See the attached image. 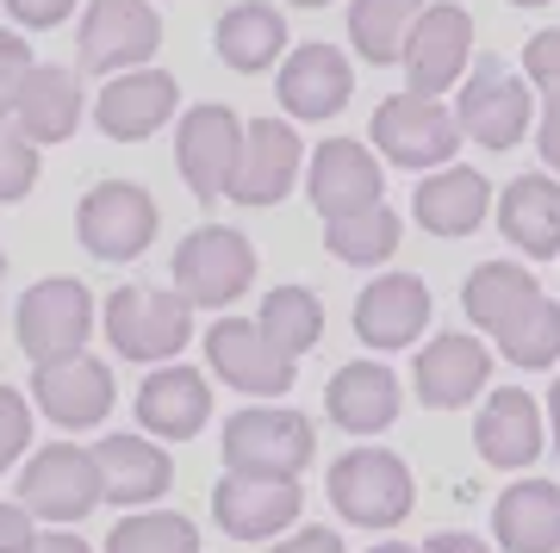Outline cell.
<instances>
[{
  "mask_svg": "<svg viewBox=\"0 0 560 553\" xmlns=\"http://www.w3.org/2000/svg\"><path fill=\"white\" fill-rule=\"evenodd\" d=\"M101 330L113 342V355L156 367V361H175L194 342V305L175 286H119L106 298Z\"/></svg>",
  "mask_w": 560,
  "mask_h": 553,
  "instance_id": "6da1fadb",
  "label": "cell"
},
{
  "mask_svg": "<svg viewBox=\"0 0 560 553\" xmlns=\"http://www.w3.org/2000/svg\"><path fill=\"white\" fill-rule=\"evenodd\" d=\"M175 293L194 311H231L256 286V243L231 224H200L175 243Z\"/></svg>",
  "mask_w": 560,
  "mask_h": 553,
  "instance_id": "7a4b0ae2",
  "label": "cell"
},
{
  "mask_svg": "<svg viewBox=\"0 0 560 553\" xmlns=\"http://www.w3.org/2000/svg\"><path fill=\"white\" fill-rule=\"evenodd\" d=\"M474 75H460L455 87V125H460V138H474L480 150H517L523 131L536 125V94H529V81L511 69L504 57H480V62H467Z\"/></svg>",
  "mask_w": 560,
  "mask_h": 553,
  "instance_id": "3957f363",
  "label": "cell"
},
{
  "mask_svg": "<svg viewBox=\"0 0 560 553\" xmlns=\"http://www.w3.org/2000/svg\"><path fill=\"white\" fill-rule=\"evenodd\" d=\"M330 504L355 529H399L405 516H411V504H418V485H411V467L399 455H386V448H349L330 467Z\"/></svg>",
  "mask_w": 560,
  "mask_h": 553,
  "instance_id": "277c9868",
  "label": "cell"
},
{
  "mask_svg": "<svg viewBox=\"0 0 560 553\" xmlns=\"http://www.w3.org/2000/svg\"><path fill=\"white\" fill-rule=\"evenodd\" d=\"M156 231H162V212L138 180H101L75 205V237L94 261H138L156 243Z\"/></svg>",
  "mask_w": 560,
  "mask_h": 553,
  "instance_id": "5b68a950",
  "label": "cell"
},
{
  "mask_svg": "<svg viewBox=\"0 0 560 553\" xmlns=\"http://www.w3.org/2000/svg\"><path fill=\"white\" fill-rule=\"evenodd\" d=\"M312 416L305 411H275V404H249V411L224 416V467L231 473H280L300 479L312 467Z\"/></svg>",
  "mask_w": 560,
  "mask_h": 553,
  "instance_id": "8992f818",
  "label": "cell"
},
{
  "mask_svg": "<svg viewBox=\"0 0 560 553\" xmlns=\"http://www.w3.org/2000/svg\"><path fill=\"white\" fill-rule=\"evenodd\" d=\"M460 150V125L436 94H393L374 106V156L393 168H442Z\"/></svg>",
  "mask_w": 560,
  "mask_h": 553,
  "instance_id": "52a82bcc",
  "label": "cell"
},
{
  "mask_svg": "<svg viewBox=\"0 0 560 553\" xmlns=\"http://www.w3.org/2000/svg\"><path fill=\"white\" fill-rule=\"evenodd\" d=\"M94 323H101L94 293L69 274H50L38 286H25L20 311H13V330H20V349L32 355V367L57 361V355H81L88 337H94Z\"/></svg>",
  "mask_w": 560,
  "mask_h": 553,
  "instance_id": "ba28073f",
  "label": "cell"
},
{
  "mask_svg": "<svg viewBox=\"0 0 560 553\" xmlns=\"http://www.w3.org/2000/svg\"><path fill=\"white\" fill-rule=\"evenodd\" d=\"M405 81H411V94H448L460 75H467V62H474V13L455 7V0H423L418 25H411V38H405Z\"/></svg>",
  "mask_w": 560,
  "mask_h": 553,
  "instance_id": "9c48e42d",
  "label": "cell"
},
{
  "mask_svg": "<svg viewBox=\"0 0 560 553\" xmlns=\"http://www.w3.org/2000/svg\"><path fill=\"white\" fill-rule=\"evenodd\" d=\"M305 168V143L293 131V119H249L237 143V168L224 180V199L237 205H280L300 187Z\"/></svg>",
  "mask_w": 560,
  "mask_h": 553,
  "instance_id": "30bf717a",
  "label": "cell"
},
{
  "mask_svg": "<svg viewBox=\"0 0 560 553\" xmlns=\"http://www.w3.org/2000/svg\"><path fill=\"white\" fill-rule=\"evenodd\" d=\"M32 398H38V411L57 423V430L81 435V430H101L106 416H113V367L94 361L88 349L81 355H57V361H38V374H32Z\"/></svg>",
  "mask_w": 560,
  "mask_h": 553,
  "instance_id": "8fae6325",
  "label": "cell"
},
{
  "mask_svg": "<svg viewBox=\"0 0 560 553\" xmlns=\"http://www.w3.org/2000/svg\"><path fill=\"white\" fill-rule=\"evenodd\" d=\"M305 497L300 479L280 473H224L212 485V522H219L231 541H275L300 522Z\"/></svg>",
  "mask_w": 560,
  "mask_h": 553,
  "instance_id": "7c38bea8",
  "label": "cell"
},
{
  "mask_svg": "<svg viewBox=\"0 0 560 553\" xmlns=\"http://www.w3.org/2000/svg\"><path fill=\"white\" fill-rule=\"evenodd\" d=\"M162 50V13L150 0H88L81 13V69H143Z\"/></svg>",
  "mask_w": 560,
  "mask_h": 553,
  "instance_id": "4fadbf2b",
  "label": "cell"
},
{
  "mask_svg": "<svg viewBox=\"0 0 560 553\" xmlns=\"http://www.w3.org/2000/svg\"><path fill=\"white\" fill-rule=\"evenodd\" d=\"M20 504L44 522H81V516L101 504V473H94V455L75 448V442H50L25 460L20 473Z\"/></svg>",
  "mask_w": 560,
  "mask_h": 553,
  "instance_id": "5bb4252c",
  "label": "cell"
},
{
  "mask_svg": "<svg viewBox=\"0 0 560 553\" xmlns=\"http://www.w3.org/2000/svg\"><path fill=\"white\" fill-rule=\"evenodd\" d=\"M206 367L249 398H280L300 379V361L280 355L275 342L256 330V317H219L206 330Z\"/></svg>",
  "mask_w": 560,
  "mask_h": 553,
  "instance_id": "9a60e30c",
  "label": "cell"
},
{
  "mask_svg": "<svg viewBox=\"0 0 560 553\" xmlns=\"http://www.w3.org/2000/svg\"><path fill=\"white\" fill-rule=\"evenodd\" d=\"M237 143H243V119L231 106H219V99L194 106V113L175 125V168H180V180L194 187V199H206V205L224 199V180L237 168Z\"/></svg>",
  "mask_w": 560,
  "mask_h": 553,
  "instance_id": "2e32d148",
  "label": "cell"
},
{
  "mask_svg": "<svg viewBox=\"0 0 560 553\" xmlns=\"http://www.w3.org/2000/svg\"><path fill=\"white\" fill-rule=\"evenodd\" d=\"M492 379V349H486L474 330H442V337L423 342V355L411 361V386L430 411H460L474 404Z\"/></svg>",
  "mask_w": 560,
  "mask_h": 553,
  "instance_id": "e0dca14e",
  "label": "cell"
},
{
  "mask_svg": "<svg viewBox=\"0 0 560 553\" xmlns=\"http://www.w3.org/2000/svg\"><path fill=\"white\" fill-rule=\"evenodd\" d=\"M300 175H305V193H312V205H318L324 217L386 199V168L361 138H324L318 150L305 156Z\"/></svg>",
  "mask_w": 560,
  "mask_h": 553,
  "instance_id": "ac0fdd59",
  "label": "cell"
},
{
  "mask_svg": "<svg viewBox=\"0 0 560 553\" xmlns=\"http://www.w3.org/2000/svg\"><path fill=\"white\" fill-rule=\"evenodd\" d=\"M175 106H180V87L168 69H119L94 99V125L113 143H143L175 119Z\"/></svg>",
  "mask_w": 560,
  "mask_h": 553,
  "instance_id": "d6986e66",
  "label": "cell"
},
{
  "mask_svg": "<svg viewBox=\"0 0 560 553\" xmlns=\"http://www.w3.org/2000/svg\"><path fill=\"white\" fill-rule=\"evenodd\" d=\"M275 87H280V113L287 119L324 125L355 99V69H349V57H342L337 44H300V50H287Z\"/></svg>",
  "mask_w": 560,
  "mask_h": 553,
  "instance_id": "ffe728a7",
  "label": "cell"
},
{
  "mask_svg": "<svg viewBox=\"0 0 560 553\" xmlns=\"http://www.w3.org/2000/svg\"><path fill=\"white\" fill-rule=\"evenodd\" d=\"M430 286L418 274H381L368 280L355 298V337L374 349V355H393V349H411L430 323Z\"/></svg>",
  "mask_w": 560,
  "mask_h": 553,
  "instance_id": "44dd1931",
  "label": "cell"
},
{
  "mask_svg": "<svg viewBox=\"0 0 560 553\" xmlns=\"http://www.w3.org/2000/svg\"><path fill=\"white\" fill-rule=\"evenodd\" d=\"M474 448H480L486 467H504V473L536 467L541 448H548L541 404L523 392V386H504V392H492V398H486V411L474 416Z\"/></svg>",
  "mask_w": 560,
  "mask_h": 553,
  "instance_id": "7402d4cb",
  "label": "cell"
},
{
  "mask_svg": "<svg viewBox=\"0 0 560 553\" xmlns=\"http://www.w3.org/2000/svg\"><path fill=\"white\" fill-rule=\"evenodd\" d=\"M88 455H94V473H101V497L119 504V510H143L175 485V460L162 455L156 435H106Z\"/></svg>",
  "mask_w": 560,
  "mask_h": 553,
  "instance_id": "603a6c76",
  "label": "cell"
},
{
  "mask_svg": "<svg viewBox=\"0 0 560 553\" xmlns=\"http://www.w3.org/2000/svg\"><path fill=\"white\" fill-rule=\"evenodd\" d=\"M81 113H88V94H81L75 69H62V62H32L7 125L32 143H62V138H75Z\"/></svg>",
  "mask_w": 560,
  "mask_h": 553,
  "instance_id": "cb8c5ba5",
  "label": "cell"
},
{
  "mask_svg": "<svg viewBox=\"0 0 560 553\" xmlns=\"http://www.w3.org/2000/svg\"><path fill=\"white\" fill-rule=\"evenodd\" d=\"M138 423L143 435L156 442H194V435L212 423V386H206L200 367H156V374L138 386Z\"/></svg>",
  "mask_w": 560,
  "mask_h": 553,
  "instance_id": "d4e9b609",
  "label": "cell"
},
{
  "mask_svg": "<svg viewBox=\"0 0 560 553\" xmlns=\"http://www.w3.org/2000/svg\"><path fill=\"white\" fill-rule=\"evenodd\" d=\"M411 217H418L430 237H474L486 217H492V180H486L480 168H455V162H442L436 175L418 180Z\"/></svg>",
  "mask_w": 560,
  "mask_h": 553,
  "instance_id": "484cf974",
  "label": "cell"
},
{
  "mask_svg": "<svg viewBox=\"0 0 560 553\" xmlns=\"http://www.w3.org/2000/svg\"><path fill=\"white\" fill-rule=\"evenodd\" d=\"M324 411L330 423L349 435H381L399 423V374L381 367V361H349L337 367L330 392H324Z\"/></svg>",
  "mask_w": 560,
  "mask_h": 553,
  "instance_id": "4316f807",
  "label": "cell"
},
{
  "mask_svg": "<svg viewBox=\"0 0 560 553\" xmlns=\"http://www.w3.org/2000/svg\"><path fill=\"white\" fill-rule=\"evenodd\" d=\"M499 231L511 249H523L529 261L560 256V180L555 175H517L499 193Z\"/></svg>",
  "mask_w": 560,
  "mask_h": 553,
  "instance_id": "83f0119b",
  "label": "cell"
},
{
  "mask_svg": "<svg viewBox=\"0 0 560 553\" xmlns=\"http://www.w3.org/2000/svg\"><path fill=\"white\" fill-rule=\"evenodd\" d=\"M492 534L504 553H560V485L555 479H517L492 504Z\"/></svg>",
  "mask_w": 560,
  "mask_h": 553,
  "instance_id": "f1b7e54d",
  "label": "cell"
},
{
  "mask_svg": "<svg viewBox=\"0 0 560 553\" xmlns=\"http://www.w3.org/2000/svg\"><path fill=\"white\" fill-rule=\"evenodd\" d=\"M212 44L237 75H261V69H275L287 57V13L275 0H237V7H224Z\"/></svg>",
  "mask_w": 560,
  "mask_h": 553,
  "instance_id": "f546056e",
  "label": "cell"
},
{
  "mask_svg": "<svg viewBox=\"0 0 560 553\" xmlns=\"http://www.w3.org/2000/svg\"><path fill=\"white\" fill-rule=\"evenodd\" d=\"M536 293H541L536 268H523V261H486V268H474L467 286H460V311L474 317V330L492 337V330H504Z\"/></svg>",
  "mask_w": 560,
  "mask_h": 553,
  "instance_id": "4dcf8cb0",
  "label": "cell"
},
{
  "mask_svg": "<svg viewBox=\"0 0 560 553\" xmlns=\"http://www.w3.org/2000/svg\"><path fill=\"white\" fill-rule=\"evenodd\" d=\"M399 237H405V224L386 199L324 217V243H330V256L349 261V268H381V261H393L399 256Z\"/></svg>",
  "mask_w": 560,
  "mask_h": 553,
  "instance_id": "1f68e13d",
  "label": "cell"
},
{
  "mask_svg": "<svg viewBox=\"0 0 560 553\" xmlns=\"http://www.w3.org/2000/svg\"><path fill=\"white\" fill-rule=\"evenodd\" d=\"M256 330L275 342L280 355H312L324 342V305L312 286H275V293L256 305Z\"/></svg>",
  "mask_w": 560,
  "mask_h": 553,
  "instance_id": "d6a6232c",
  "label": "cell"
},
{
  "mask_svg": "<svg viewBox=\"0 0 560 553\" xmlns=\"http://www.w3.org/2000/svg\"><path fill=\"white\" fill-rule=\"evenodd\" d=\"M418 13H423V0H349V44H355V57H368L374 69L399 62Z\"/></svg>",
  "mask_w": 560,
  "mask_h": 553,
  "instance_id": "836d02e7",
  "label": "cell"
},
{
  "mask_svg": "<svg viewBox=\"0 0 560 553\" xmlns=\"http://www.w3.org/2000/svg\"><path fill=\"white\" fill-rule=\"evenodd\" d=\"M499 337V355L511 361V367H523V374H536V367H555L560 361V305L555 298H529L504 330H492Z\"/></svg>",
  "mask_w": 560,
  "mask_h": 553,
  "instance_id": "e575fe53",
  "label": "cell"
},
{
  "mask_svg": "<svg viewBox=\"0 0 560 553\" xmlns=\"http://www.w3.org/2000/svg\"><path fill=\"white\" fill-rule=\"evenodd\" d=\"M106 553H200V529L180 510H143L106 534Z\"/></svg>",
  "mask_w": 560,
  "mask_h": 553,
  "instance_id": "d590c367",
  "label": "cell"
},
{
  "mask_svg": "<svg viewBox=\"0 0 560 553\" xmlns=\"http://www.w3.org/2000/svg\"><path fill=\"white\" fill-rule=\"evenodd\" d=\"M38 187V143L20 138L13 125L0 119V205H13Z\"/></svg>",
  "mask_w": 560,
  "mask_h": 553,
  "instance_id": "8d00e7d4",
  "label": "cell"
},
{
  "mask_svg": "<svg viewBox=\"0 0 560 553\" xmlns=\"http://www.w3.org/2000/svg\"><path fill=\"white\" fill-rule=\"evenodd\" d=\"M25 448H32V404H25V392L0 386V473H7Z\"/></svg>",
  "mask_w": 560,
  "mask_h": 553,
  "instance_id": "74e56055",
  "label": "cell"
},
{
  "mask_svg": "<svg viewBox=\"0 0 560 553\" xmlns=\"http://www.w3.org/2000/svg\"><path fill=\"white\" fill-rule=\"evenodd\" d=\"M523 81L541 87L548 99H560V25L555 32H536V38L523 44Z\"/></svg>",
  "mask_w": 560,
  "mask_h": 553,
  "instance_id": "f35d334b",
  "label": "cell"
},
{
  "mask_svg": "<svg viewBox=\"0 0 560 553\" xmlns=\"http://www.w3.org/2000/svg\"><path fill=\"white\" fill-rule=\"evenodd\" d=\"M25 69H32V50H25V38H20V32H7V25H0V119L13 113V99H20Z\"/></svg>",
  "mask_w": 560,
  "mask_h": 553,
  "instance_id": "ab89813d",
  "label": "cell"
},
{
  "mask_svg": "<svg viewBox=\"0 0 560 553\" xmlns=\"http://www.w3.org/2000/svg\"><path fill=\"white\" fill-rule=\"evenodd\" d=\"M7 13L25 25V32H50L75 13V0H7Z\"/></svg>",
  "mask_w": 560,
  "mask_h": 553,
  "instance_id": "60d3db41",
  "label": "cell"
},
{
  "mask_svg": "<svg viewBox=\"0 0 560 553\" xmlns=\"http://www.w3.org/2000/svg\"><path fill=\"white\" fill-rule=\"evenodd\" d=\"M268 553H342V534L337 529H287Z\"/></svg>",
  "mask_w": 560,
  "mask_h": 553,
  "instance_id": "b9f144b4",
  "label": "cell"
},
{
  "mask_svg": "<svg viewBox=\"0 0 560 553\" xmlns=\"http://www.w3.org/2000/svg\"><path fill=\"white\" fill-rule=\"evenodd\" d=\"M32 510L25 504H0V553H25L32 548Z\"/></svg>",
  "mask_w": 560,
  "mask_h": 553,
  "instance_id": "7bdbcfd3",
  "label": "cell"
},
{
  "mask_svg": "<svg viewBox=\"0 0 560 553\" xmlns=\"http://www.w3.org/2000/svg\"><path fill=\"white\" fill-rule=\"evenodd\" d=\"M536 150H541V162L555 168V180H560V99H548L536 113Z\"/></svg>",
  "mask_w": 560,
  "mask_h": 553,
  "instance_id": "ee69618b",
  "label": "cell"
},
{
  "mask_svg": "<svg viewBox=\"0 0 560 553\" xmlns=\"http://www.w3.org/2000/svg\"><path fill=\"white\" fill-rule=\"evenodd\" d=\"M423 553H492L480 541V534H460V529H442V534H430L423 541Z\"/></svg>",
  "mask_w": 560,
  "mask_h": 553,
  "instance_id": "f6af8a7d",
  "label": "cell"
},
{
  "mask_svg": "<svg viewBox=\"0 0 560 553\" xmlns=\"http://www.w3.org/2000/svg\"><path fill=\"white\" fill-rule=\"evenodd\" d=\"M25 553H94V548H88L81 534H69V529L57 522L50 534H32V548H25Z\"/></svg>",
  "mask_w": 560,
  "mask_h": 553,
  "instance_id": "bcb514c9",
  "label": "cell"
},
{
  "mask_svg": "<svg viewBox=\"0 0 560 553\" xmlns=\"http://www.w3.org/2000/svg\"><path fill=\"white\" fill-rule=\"evenodd\" d=\"M541 423H548V435H555V448H560V374H555V386H548V416H541Z\"/></svg>",
  "mask_w": 560,
  "mask_h": 553,
  "instance_id": "7dc6e473",
  "label": "cell"
},
{
  "mask_svg": "<svg viewBox=\"0 0 560 553\" xmlns=\"http://www.w3.org/2000/svg\"><path fill=\"white\" fill-rule=\"evenodd\" d=\"M368 553H423V548H405V541H381V548H368Z\"/></svg>",
  "mask_w": 560,
  "mask_h": 553,
  "instance_id": "c3c4849f",
  "label": "cell"
},
{
  "mask_svg": "<svg viewBox=\"0 0 560 553\" xmlns=\"http://www.w3.org/2000/svg\"><path fill=\"white\" fill-rule=\"evenodd\" d=\"M511 7H529V13H536V7H548V0H511Z\"/></svg>",
  "mask_w": 560,
  "mask_h": 553,
  "instance_id": "681fc988",
  "label": "cell"
},
{
  "mask_svg": "<svg viewBox=\"0 0 560 553\" xmlns=\"http://www.w3.org/2000/svg\"><path fill=\"white\" fill-rule=\"evenodd\" d=\"M287 7H324V0H287Z\"/></svg>",
  "mask_w": 560,
  "mask_h": 553,
  "instance_id": "f907efd6",
  "label": "cell"
},
{
  "mask_svg": "<svg viewBox=\"0 0 560 553\" xmlns=\"http://www.w3.org/2000/svg\"><path fill=\"white\" fill-rule=\"evenodd\" d=\"M0 274H7V256H0Z\"/></svg>",
  "mask_w": 560,
  "mask_h": 553,
  "instance_id": "816d5d0a",
  "label": "cell"
}]
</instances>
